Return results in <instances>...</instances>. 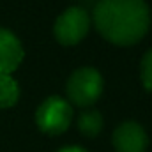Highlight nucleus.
I'll use <instances>...</instances> for the list:
<instances>
[{"instance_id":"nucleus-7","label":"nucleus","mask_w":152,"mask_h":152,"mask_svg":"<svg viewBox=\"0 0 152 152\" xmlns=\"http://www.w3.org/2000/svg\"><path fill=\"white\" fill-rule=\"evenodd\" d=\"M20 97L18 83L11 75H0V108H11L16 104Z\"/></svg>"},{"instance_id":"nucleus-9","label":"nucleus","mask_w":152,"mask_h":152,"mask_svg":"<svg viewBox=\"0 0 152 152\" xmlns=\"http://www.w3.org/2000/svg\"><path fill=\"white\" fill-rule=\"evenodd\" d=\"M142 81L147 90H152V50L145 53L142 60Z\"/></svg>"},{"instance_id":"nucleus-8","label":"nucleus","mask_w":152,"mask_h":152,"mask_svg":"<svg viewBox=\"0 0 152 152\" xmlns=\"http://www.w3.org/2000/svg\"><path fill=\"white\" fill-rule=\"evenodd\" d=\"M78 127L80 131L88 136V138H94L99 134L101 127H103V117L99 112L96 110H88V112H83L78 118Z\"/></svg>"},{"instance_id":"nucleus-6","label":"nucleus","mask_w":152,"mask_h":152,"mask_svg":"<svg viewBox=\"0 0 152 152\" xmlns=\"http://www.w3.org/2000/svg\"><path fill=\"white\" fill-rule=\"evenodd\" d=\"M23 58V48L20 44L18 37L0 28V75H11Z\"/></svg>"},{"instance_id":"nucleus-2","label":"nucleus","mask_w":152,"mask_h":152,"mask_svg":"<svg viewBox=\"0 0 152 152\" xmlns=\"http://www.w3.org/2000/svg\"><path fill=\"white\" fill-rule=\"evenodd\" d=\"M103 92V78L92 67H83L76 71L67 81V96L76 106L94 104Z\"/></svg>"},{"instance_id":"nucleus-5","label":"nucleus","mask_w":152,"mask_h":152,"mask_svg":"<svg viewBox=\"0 0 152 152\" xmlns=\"http://www.w3.org/2000/svg\"><path fill=\"white\" fill-rule=\"evenodd\" d=\"M113 145L117 152H145L147 134L136 122H124L113 133Z\"/></svg>"},{"instance_id":"nucleus-1","label":"nucleus","mask_w":152,"mask_h":152,"mask_svg":"<svg viewBox=\"0 0 152 152\" xmlns=\"http://www.w3.org/2000/svg\"><path fill=\"white\" fill-rule=\"evenodd\" d=\"M99 34L118 46L138 42L149 30V7L143 0H101L94 9Z\"/></svg>"},{"instance_id":"nucleus-3","label":"nucleus","mask_w":152,"mask_h":152,"mask_svg":"<svg viewBox=\"0 0 152 152\" xmlns=\"http://www.w3.org/2000/svg\"><path fill=\"white\" fill-rule=\"evenodd\" d=\"M73 120V108L62 97H48L36 113V122L39 129L48 134H60L64 133Z\"/></svg>"},{"instance_id":"nucleus-4","label":"nucleus","mask_w":152,"mask_h":152,"mask_svg":"<svg viewBox=\"0 0 152 152\" xmlns=\"http://www.w3.org/2000/svg\"><path fill=\"white\" fill-rule=\"evenodd\" d=\"M88 14L81 7L67 9L55 23V37L60 44H76L88 32Z\"/></svg>"},{"instance_id":"nucleus-10","label":"nucleus","mask_w":152,"mask_h":152,"mask_svg":"<svg viewBox=\"0 0 152 152\" xmlns=\"http://www.w3.org/2000/svg\"><path fill=\"white\" fill-rule=\"evenodd\" d=\"M58 152H87V151L81 149V147H64V149H60Z\"/></svg>"}]
</instances>
